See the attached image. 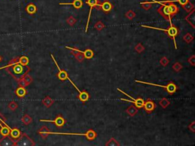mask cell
Wrapping results in <instances>:
<instances>
[{"label": "cell", "mask_w": 195, "mask_h": 146, "mask_svg": "<svg viewBox=\"0 0 195 146\" xmlns=\"http://www.w3.org/2000/svg\"><path fill=\"white\" fill-rule=\"evenodd\" d=\"M161 6L158 9V12L159 13L161 16H163L165 19L168 20L170 22L171 25H172V18H171V15H170L169 8H168V5H166L164 3H159Z\"/></svg>", "instance_id": "obj_7"}, {"label": "cell", "mask_w": 195, "mask_h": 146, "mask_svg": "<svg viewBox=\"0 0 195 146\" xmlns=\"http://www.w3.org/2000/svg\"><path fill=\"white\" fill-rule=\"evenodd\" d=\"M18 63H20L21 65L26 66V65H27L28 63H29V59H28V58H27V57H25V56H23V57H21V58L19 59V60H18Z\"/></svg>", "instance_id": "obj_27"}, {"label": "cell", "mask_w": 195, "mask_h": 146, "mask_svg": "<svg viewBox=\"0 0 195 146\" xmlns=\"http://www.w3.org/2000/svg\"><path fill=\"white\" fill-rule=\"evenodd\" d=\"M135 16H136V14H135L134 12L132 10L128 11L126 13V15H125V17H126L127 18L130 19V20H132V19L134 18Z\"/></svg>", "instance_id": "obj_32"}, {"label": "cell", "mask_w": 195, "mask_h": 146, "mask_svg": "<svg viewBox=\"0 0 195 146\" xmlns=\"http://www.w3.org/2000/svg\"><path fill=\"white\" fill-rule=\"evenodd\" d=\"M26 11H27V12L30 15H33V14H35L37 12V11H38V8H37V6H36L35 5L32 4H29L26 7Z\"/></svg>", "instance_id": "obj_21"}, {"label": "cell", "mask_w": 195, "mask_h": 146, "mask_svg": "<svg viewBox=\"0 0 195 146\" xmlns=\"http://www.w3.org/2000/svg\"><path fill=\"white\" fill-rule=\"evenodd\" d=\"M172 68H173V69H174L175 72H179L181 69H182V65H181V64L180 63H175L174 65H173Z\"/></svg>", "instance_id": "obj_39"}, {"label": "cell", "mask_w": 195, "mask_h": 146, "mask_svg": "<svg viewBox=\"0 0 195 146\" xmlns=\"http://www.w3.org/2000/svg\"><path fill=\"white\" fill-rule=\"evenodd\" d=\"M86 4H88L89 6H90V10H89V14H88V21H87V24H86V32L88 31V24H89V21H90V17L91 14H92V10L94 7H99V0H87L86 1Z\"/></svg>", "instance_id": "obj_9"}, {"label": "cell", "mask_w": 195, "mask_h": 146, "mask_svg": "<svg viewBox=\"0 0 195 146\" xmlns=\"http://www.w3.org/2000/svg\"><path fill=\"white\" fill-rule=\"evenodd\" d=\"M183 8H184V9L186 10L187 12H191L193 9H194V5L189 1L187 4H185V5H183Z\"/></svg>", "instance_id": "obj_26"}, {"label": "cell", "mask_w": 195, "mask_h": 146, "mask_svg": "<svg viewBox=\"0 0 195 146\" xmlns=\"http://www.w3.org/2000/svg\"><path fill=\"white\" fill-rule=\"evenodd\" d=\"M60 5H73V7L76 9H79L80 8H82V5H83V2H82V0H73V2H60Z\"/></svg>", "instance_id": "obj_13"}, {"label": "cell", "mask_w": 195, "mask_h": 146, "mask_svg": "<svg viewBox=\"0 0 195 146\" xmlns=\"http://www.w3.org/2000/svg\"><path fill=\"white\" fill-rule=\"evenodd\" d=\"M19 139L18 140L17 142H15V145H34V143L32 142V140L25 135L24 134L21 136L19 137Z\"/></svg>", "instance_id": "obj_8"}, {"label": "cell", "mask_w": 195, "mask_h": 146, "mask_svg": "<svg viewBox=\"0 0 195 146\" xmlns=\"http://www.w3.org/2000/svg\"><path fill=\"white\" fill-rule=\"evenodd\" d=\"M49 134L51 135H68V136H86L88 140H94L96 138V132L92 130H88L86 133H66V132H50Z\"/></svg>", "instance_id": "obj_4"}, {"label": "cell", "mask_w": 195, "mask_h": 146, "mask_svg": "<svg viewBox=\"0 0 195 146\" xmlns=\"http://www.w3.org/2000/svg\"><path fill=\"white\" fill-rule=\"evenodd\" d=\"M168 8H169L170 15H171V16L177 14V13L178 12V11H179L178 7L177 6V5H175L173 2H170L169 4H168Z\"/></svg>", "instance_id": "obj_16"}, {"label": "cell", "mask_w": 195, "mask_h": 146, "mask_svg": "<svg viewBox=\"0 0 195 146\" xmlns=\"http://www.w3.org/2000/svg\"><path fill=\"white\" fill-rule=\"evenodd\" d=\"M66 48L70 50L71 53L73 55H74V56H76V55L78 54L79 53H83V51H81V50H78V49L76 48H73V47H70V46H66Z\"/></svg>", "instance_id": "obj_34"}, {"label": "cell", "mask_w": 195, "mask_h": 146, "mask_svg": "<svg viewBox=\"0 0 195 146\" xmlns=\"http://www.w3.org/2000/svg\"><path fill=\"white\" fill-rule=\"evenodd\" d=\"M51 57H52L54 63H55V64H56V65H57V68H58V70H59V72H58V74H57V77H58V78H59L60 80H61V81H65V80H66V79L69 80V81H70V82H71V83H72V85H73L74 86V88H76V89L78 91H79V93L80 90L79 89V88H77V86H76V85H75V84L73 83V81H72V80L70 79V78H69V75H68L67 72H66V71H64V70H63V69H61L60 68L59 65H58V64H57V61L55 60L54 57H53V55H51Z\"/></svg>", "instance_id": "obj_5"}, {"label": "cell", "mask_w": 195, "mask_h": 146, "mask_svg": "<svg viewBox=\"0 0 195 146\" xmlns=\"http://www.w3.org/2000/svg\"><path fill=\"white\" fill-rule=\"evenodd\" d=\"M83 55H84L85 59H92L94 57V53L91 49H87L85 51H83Z\"/></svg>", "instance_id": "obj_22"}, {"label": "cell", "mask_w": 195, "mask_h": 146, "mask_svg": "<svg viewBox=\"0 0 195 146\" xmlns=\"http://www.w3.org/2000/svg\"><path fill=\"white\" fill-rule=\"evenodd\" d=\"M99 8H101V10L105 13H108L110 12L111 10H112V8H113V6H112V4H111V2L109 1H107V0H105V2L101 3V4L99 5Z\"/></svg>", "instance_id": "obj_12"}, {"label": "cell", "mask_w": 195, "mask_h": 146, "mask_svg": "<svg viewBox=\"0 0 195 146\" xmlns=\"http://www.w3.org/2000/svg\"><path fill=\"white\" fill-rule=\"evenodd\" d=\"M42 103L44 104L47 107H50V106H52V104H53V100L52 98H51L50 97H46L44 98V100H42Z\"/></svg>", "instance_id": "obj_24"}, {"label": "cell", "mask_w": 195, "mask_h": 146, "mask_svg": "<svg viewBox=\"0 0 195 146\" xmlns=\"http://www.w3.org/2000/svg\"><path fill=\"white\" fill-rule=\"evenodd\" d=\"M140 5L142 8L145 10H149L150 8H152V3L150 2H140Z\"/></svg>", "instance_id": "obj_29"}, {"label": "cell", "mask_w": 195, "mask_h": 146, "mask_svg": "<svg viewBox=\"0 0 195 146\" xmlns=\"http://www.w3.org/2000/svg\"><path fill=\"white\" fill-rule=\"evenodd\" d=\"M75 57H76V59H77L78 62H79V63H82V61L85 59V57L82 53H79L78 54H76V56H75Z\"/></svg>", "instance_id": "obj_38"}, {"label": "cell", "mask_w": 195, "mask_h": 146, "mask_svg": "<svg viewBox=\"0 0 195 146\" xmlns=\"http://www.w3.org/2000/svg\"><path fill=\"white\" fill-rule=\"evenodd\" d=\"M185 20L192 26V27L194 28V9L189 12V15L185 18Z\"/></svg>", "instance_id": "obj_14"}, {"label": "cell", "mask_w": 195, "mask_h": 146, "mask_svg": "<svg viewBox=\"0 0 195 146\" xmlns=\"http://www.w3.org/2000/svg\"><path fill=\"white\" fill-rule=\"evenodd\" d=\"M118 91H119L120 92H121L122 94H124V95H126V96H127L128 98H130V99H131V100H127V99L121 98L122 100H124V101H127V102H130V103H133V104H135V106H136L137 108H142V107H143V105H144L145 101L143 100V98H132V97L130 96L129 94H127V93H125L124 91H123L120 89V88H118Z\"/></svg>", "instance_id": "obj_6"}, {"label": "cell", "mask_w": 195, "mask_h": 146, "mask_svg": "<svg viewBox=\"0 0 195 146\" xmlns=\"http://www.w3.org/2000/svg\"><path fill=\"white\" fill-rule=\"evenodd\" d=\"M135 81H136V82H138V83L145 84V85H150L153 86H156V87L163 88L167 91V92H168L169 94H173L174 93H175V91L178 90V87H177L176 85H174L173 82H169L167 85H156V84L149 83V82H146V81H139V80H136Z\"/></svg>", "instance_id": "obj_3"}, {"label": "cell", "mask_w": 195, "mask_h": 146, "mask_svg": "<svg viewBox=\"0 0 195 146\" xmlns=\"http://www.w3.org/2000/svg\"><path fill=\"white\" fill-rule=\"evenodd\" d=\"M183 39H184V40H185L186 43H187V44H189V43H191L192 40H193L194 38L193 36L191 35V33H186L185 36H184V38H183Z\"/></svg>", "instance_id": "obj_31"}, {"label": "cell", "mask_w": 195, "mask_h": 146, "mask_svg": "<svg viewBox=\"0 0 195 146\" xmlns=\"http://www.w3.org/2000/svg\"><path fill=\"white\" fill-rule=\"evenodd\" d=\"M22 122H23L25 125H28L32 122V119L28 115H25L23 118H22Z\"/></svg>", "instance_id": "obj_30"}, {"label": "cell", "mask_w": 195, "mask_h": 146, "mask_svg": "<svg viewBox=\"0 0 195 146\" xmlns=\"http://www.w3.org/2000/svg\"><path fill=\"white\" fill-rule=\"evenodd\" d=\"M0 127H1V130H0V133L2 136H8L10 134V130H12L10 127L8 126H3L0 123Z\"/></svg>", "instance_id": "obj_19"}, {"label": "cell", "mask_w": 195, "mask_h": 146, "mask_svg": "<svg viewBox=\"0 0 195 146\" xmlns=\"http://www.w3.org/2000/svg\"><path fill=\"white\" fill-rule=\"evenodd\" d=\"M40 122H46V123H55L57 127H62L64 126L66 120L62 116H57L55 119H40Z\"/></svg>", "instance_id": "obj_10"}, {"label": "cell", "mask_w": 195, "mask_h": 146, "mask_svg": "<svg viewBox=\"0 0 195 146\" xmlns=\"http://www.w3.org/2000/svg\"><path fill=\"white\" fill-rule=\"evenodd\" d=\"M126 112L128 115H130V117H134L135 115L137 113V112H138V110H137V107L136 106L132 105V106L128 107Z\"/></svg>", "instance_id": "obj_20"}, {"label": "cell", "mask_w": 195, "mask_h": 146, "mask_svg": "<svg viewBox=\"0 0 195 146\" xmlns=\"http://www.w3.org/2000/svg\"><path fill=\"white\" fill-rule=\"evenodd\" d=\"M0 145L3 146L15 145V142H13L12 139L9 138L8 136H5V138L0 141Z\"/></svg>", "instance_id": "obj_15"}, {"label": "cell", "mask_w": 195, "mask_h": 146, "mask_svg": "<svg viewBox=\"0 0 195 146\" xmlns=\"http://www.w3.org/2000/svg\"><path fill=\"white\" fill-rule=\"evenodd\" d=\"M66 22H67V24L69 25H70V26H73V25H75V24L76 23V19L75 18H73V17H69V18L66 20Z\"/></svg>", "instance_id": "obj_37"}, {"label": "cell", "mask_w": 195, "mask_h": 146, "mask_svg": "<svg viewBox=\"0 0 195 146\" xmlns=\"http://www.w3.org/2000/svg\"><path fill=\"white\" fill-rule=\"evenodd\" d=\"M170 104L169 100L168 99H166V98H162L161 100H159V105L162 107V108H166L168 105Z\"/></svg>", "instance_id": "obj_28"}, {"label": "cell", "mask_w": 195, "mask_h": 146, "mask_svg": "<svg viewBox=\"0 0 195 146\" xmlns=\"http://www.w3.org/2000/svg\"><path fill=\"white\" fill-rule=\"evenodd\" d=\"M26 93H27V91H26L25 88H24V87H19L16 90V94H17L19 98H23V97H25Z\"/></svg>", "instance_id": "obj_23"}, {"label": "cell", "mask_w": 195, "mask_h": 146, "mask_svg": "<svg viewBox=\"0 0 195 146\" xmlns=\"http://www.w3.org/2000/svg\"><path fill=\"white\" fill-rule=\"evenodd\" d=\"M0 61H1V57H0Z\"/></svg>", "instance_id": "obj_45"}, {"label": "cell", "mask_w": 195, "mask_h": 146, "mask_svg": "<svg viewBox=\"0 0 195 146\" xmlns=\"http://www.w3.org/2000/svg\"><path fill=\"white\" fill-rule=\"evenodd\" d=\"M189 1H190V0H178L177 2H179L181 5H182L183 6V5H185V4H187Z\"/></svg>", "instance_id": "obj_44"}, {"label": "cell", "mask_w": 195, "mask_h": 146, "mask_svg": "<svg viewBox=\"0 0 195 146\" xmlns=\"http://www.w3.org/2000/svg\"><path fill=\"white\" fill-rule=\"evenodd\" d=\"M8 71L15 79L19 81V80L22 79L27 75V72L30 71V69L27 65L26 66L22 65L17 62L15 64L11 65L8 69Z\"/></svg>", "instance_id": "obj_1"}, {"label": "cell", "mask_w": 195, "mask_h": 146, "mask_svg": "<svg viewBox=\"0 0 195 146\" xmlns=\"http://www.w3.org/2000/svg\"><path fill=\"white\" fill-rule=\"evenodd\" d=\"M23 78H24V79H25V82H26V83H27V85L30 84L32 81L31 78L30 77V76L28 75H26L25 76V77Z\"/></svg>", "instance_id": "obj_42"}, {"label": "cell", "mask_w": 195, "mask_h": 146, "mask_svg": "<svg viewBox=\"0 0 195 146\" xmlns=\"http://www.w3.org/2000/svg\"><path fill=\"white\" fill-rule=\"evenodd\" d=\"M135 50H136V52L139 53H142L143 50H145V48L143 44H141V43H139V44H136V46H135Z\"/></svg>", "instance_id": "obj_33"}, {"label": "cell", "mask_w": 195, "mask_h": 146, "mask_svg": "<svg viewBox=\"0 0 195 146\" xmlns=\"http://www.w3.org/2000/svg\"><path fill=\"white\" fill-rule=\"evenodd\" d=\"M49 132H50V131H49L48 129H47L46 126H43V127L40 129V131H39V133H40V135L42 136L43 138H46L47 136H48V135H50Z\"/></svg>", "instance_id": "obj_25"}, {"label": "cell", "mask_w": 195, "mask_h": 146, "mask_svg": "<svg viewBox=\"0 0 195 146\" xmlns=\"http://www.w3.org/2000/svg\"><path fill=\"white\" fill-rule=\"evenodd\" d=\"M9 135H10L12 138H15V139H18V138L21 136L20 130H19L18 129H16V128H15V129H12V130H10V134H9Z\"/></svg>", "instance_id": "obj_18"}, {"label": "cell", "mask_w": 195, "mask_h": 146, "mask_svg": "<svg viewBox=\"0 0 195 146\" xmlns=\"http://www.w3.org/2000/svg\"><path fill=\"white\" fill-rule=\"evenodd\" d=\"M188 63L191 64V65H195V56H191L190 58L188 59Z\"/></svg>", "instance_id": "obj_41"}, {"label": "cell", "mask_w": 195, "mask_h": 146, "mask_svg": "<svg viewBox=\"0 0 195 146\" xmlns=\"http://www.w3.org/2000/svg\"><path fill=\"white\" fill-rule=\"evenodd\" d=\"M168 63H169V60H168L167 57H164L160 59V63H161V65H163V66H166V65H168Z\"/></svg>", "instance_id": "obj_40"}, {"label": "cell", "mask_w": 195, "mask_h": 146, "mask_svg": "<svg viewBox=\"0 0 195 146\" xmlns=\"http://www.w3.org/2000/svg\"><path fill=\"white\" fill-rule=\"evenodd\" d=\"M188 128L191 130V132H195V123H194V122H192V123H191V124H190V125H189Z\"/></svg>", "instance_id": "obj_43"}, {"label": "cell", "mask_w": 195, "mask_h": 146, "mask_svg": "<svg viewBox=\"0 0 195 146\" xmlns=\"http://www.w3.org/2000/svg\"><path fill=\"white\" fill-rule=\"evenodd\" d=\"M143 107L145 108V111L147 113H150L155 110V104L154 101H153L151 99H148L146 102H144Z\"/></svg>", "instance_id": "obj_11"}, {"label": "cell", "mask_w": 195, "mask_h": 146, "mask_svg": "<svg viewBox=\"0 0 195 146\" xmlns=\"http://www.w3.org/2000/svg\"><path fill=\"white\" fill-rule=\"evenodd\" d=\"M79 99L82 102H86L88 101L89 99V94L86 91H80L79 94Z\"/></svg>", "instance_id": "obj_17"}, {"label": "cell", "mask_w": 195, "mask_h": 146, "mask_svg": "<svg viewBox=\"0 0 195 146\" xmlns=\"http://www.w3.org/2000/svg\"><path fill=\"white\" fill-rule=\"evenodd\" d=\"M141 27H147V28H151V29H155V30H159V31H165L166 33H168V36H169L170 38H172L174 40V47L177 50L178 48V46H177L176 44V40H175V37L178 34V29L177 27H174L173 25H171L169 27H168V29H162V28H158V27H151V26H148V25H141Z\"/></svg>", "instance_id": "obj_2"}, {"label": "cell", "mask_w": 195, "mask_h": 146, "mask_svg": "<svg viewBox=\"0 0 195 146\" xmlns=\"http://www.w3.org/2000/svg\"><path fill=\"white\" fill-rule=\"evenodd\" d=\"M105 27V25L101 22V21H98L95 25H94V28L98 31H101Z\"/></svg>", "instance_id": "obj_36"}, {"label": "cell", "mask_w": 195, "mask_h": 146, "mask_svg": "<svg viewBox=\"0 0 195 146\" xmlns=\"http://www.w3.org/2000/svg\"><path fill=\"white\" fill-rule=\"evenodd\" d=\"M106 145L107 146H108V145H110V146H118V145H120V144L119 143H118V142H117V141H116L115 139H114V138H111V139L109 140V141H108V142H107V143H106Z\"/></svg>", "instance_id": "obj_35"}]
</instances>
